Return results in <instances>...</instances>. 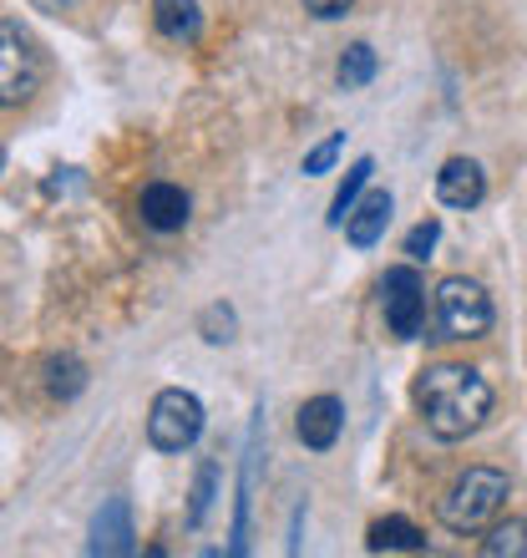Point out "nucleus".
<instances>
[{"mask_svg": "<svg viewBox=\"0 0 527 558\" xmlns=\"http://www.w3.org/2000/svg\"><path fill=\"white\" fill-rule=\"evenodd\" d=\"M416 407H421L431 437L462 441L492 416V386L471 366H431L416 381Z\"/></svg>", "mask_w": 527, "mask_h": 558, "instance_id": "nucleus-1", "label": "nucleus"}, {"mask_svg": "<svg viewBox=\"0 0 527 558\" xmlns=\"http://www.w3.org/2000/svg\"><path fill=\"white\" fill-rule=\"evenodd\" d=\"M492 330V300L477 279H441L431 305V340H482Z\"/></svg>", "mask_w": 527, "mask_h": 558, "instance_id": "nucleus-2", "label": "nucleus"}, {"mask_svg": "<svg viewBox=\"0 0 527 558\" xmlns=\"http://www.w3.org/2000/svg\"><path fill=\"white\" fill-rule=\"evenodd\" d=\"M507 502V477L498 468H471L441 498V523L452 533H482Z\"/></svg>", "mask_w": 527, "mask_h": 558, "instance_id": "nucleus-3", "label": "nucleus"}, {"mask_svg": "<svg viewBox=\"0 0 527 558\" xmlns=\"http://www.w3.org/2000/svg\"><path fill=\"white\" fill-rule=\"evenodd\" d=\"M204 432V401L193 391H158L152 412H147V437L158 452H188L193 441Z\"/></svg>", "mask_w": 527, "mask_h": 558, "instance_id": "nucleus-4", "label": "nucleus"}, {"mask_svg": "<svg viewBox=\"0 0 527 558\" xmlns=\"http://www.w3.org/2000/svg\"><path fill=\"white\" fill-rule=\"evenodd\" d=\"M381 310L385 330L395 340H416L426 330V284L416 269H385L381 279Z\"/></svg>", "mask_w": 527, "mask_h": 558, "instance_id": "nucleus-5", "label": "nucleus"}, {"mask_svg": "<svg viewBox=\"0 0 527 558\" xmlns=\"http://www.w3.org/2000/svg\"><path fill=\"white\" fill-rule=\"evenodd\" d=\"M36 76H41V61H36L30 41L21 36V26L5 21V26H0V102L5 107L26 102L30 87H36Z\"/></svg>", "mask_w": 527, "mask_h": 558, "instance_id": "nucleus-6", "label": "nucleus"}, {"mask_svg": "<svg viewBox=\"0 0 527 558\" xmlns=\"http://www.w3.org/2000/svg\"><path fill=\"white\" fill-rule=\"evenodd\" d=\"M340 426H345V407H340L335 397H309L305 407H299L294 432H299V441H305L309 452H330L340 441Z\"/></svg>", "mask_w": 527, "mask_h": 558, "instance_id": "nucleus-7", "label": "nucleus"}, {"mask_svg": "<svg viewBox=\"0 0 527 558\" xmlns=\"http://www.w3.org/2000/svg\"><path fill=\"white\" fill-rule=\"evenodd\" d=\"M437 198L446 208H477L487 198V178L471 158H446L437 173Z\"/></svg>", "mask_w": 527, "mask_h": 558, "instance_id": "nucleus-8", "label": "nucleus"}, {"mask_svg": "<svg viewBox=\"0 0 527 558\" xmlns=\"http://www.w3.org/2000/svg\"><path fill=\"white\" fill-rule=\"evenodd\" d=\"M137 208H143V223L147 229H158V234H173V229H183L188 223V193L173 189V183H147L143 198H137Z\"/></svg>", "mask_w": 527, "mask_h": 558, "instance_id": "nucleus-9", "label": "nucleus"}, {"mask_svg": "<svg viewBox=\"0 0 527 558\" xmlns=\"http://www.w3.org/2000/svg\"><path fill=\"white\" fill-rule=\"evenodd\" d=\"M132 513H127V502L122 498H112V502H102V513L91 518V554H107V558H122V554H132Z\"/></svg>", "mask_w": 527, "mask_h": 558, "instance_id": "nucleus-10", "label": "nucleus"}, {"mask_svg": "<svg viewBox=\"0 0 527 558\" xmlns=\"http://www.w3.org/2000/svg\"><path fill=\"white\" fill-rule=\"evenodd\" d=\"M385 223H391V193H366L360 204L351 208V219H345V234H351L355 250H370L376 239L385 234Z\"/></svg>", "mask_w": 527, "mask_h": 558, "instance_id": "nucleus-11", "label": "nucleus"}, {"mask_svg": "<svg viewBox=\"0 0 527 558\" xmlns=\"http://www.w3.org/2000/svg\"><path fill=\"white\" fill-rule=\"evenodd\" d=\"M152 21L168 41H198V31H204L198 0H152Z\"/></svg>", "mask_w": 527, "mask_h": 558, "instance_id": "nucleus-12", "label": "nucleus"}, {"mask_svg": "<svg viewBox=\"0 0 527 558\" xmlns=\"http://www.w3.org/2000/svg\"><path fill=\"white\" fill-rule=\"evenodd\" d=\"M370 554H421L426 548V533L406 518H381V523H370Z\"/></svg>", "mask_w": 527, "mask_h": 558, "instance_id": "nucleus-13", "label": "nucleus"}, {"mask_svg": "<svg viewBox=\"0 0 527 558\" xmlns=\"http://www.w3.org/2000/svg\"><path fill=\"white\" fill-rule=\"evenodd\" d=\"M370 173H376V162H370V158H360V162L351 168V173H345V183H340V193H335V204H330V223H335V229H345L351 208L360 204V193H366Z\"/></svg>", "mask_w": 527, "mask_h": 558, "instance_id": "nucleus-14", "label": "nucleus"}, {"mask_svg": "<svg viewBox=\"0 0 527 558\" xmlns=\"http://www.w3.org/2000/svg\"><path fill=\"white\" fill-rule=\"evenodd\" d=\"M482 554L487 558H527V518H507V523H498V529L487 533Z\"/></svg>", "mask_w": 527, "mask_h": 558, "instance_id": "nucleus-15", "label": "nucleus"}, {"mask_svg": "<svg viewBox=\"0 0 527 558\" xmlns=\"http://www.w3.org/2000/svg\"><path fill=\"white\" fill-rule=\"evenodd\" d=\"M51 397H61V401H72V397H82V386H87V366H82V361H76V355H57V361H51Z\"/></svg>", "mask_w": 527, "mask_h": 558, "instance_id": "nucleus-16", "label": "nucleus"}, {"mask_svg": "<svg viewBox=\"0 0 527 558\" xmlns=\"http://www.w3.org/2000/svg\"><path fill=\"white\" fill-rule=\"evenodd\" d=\"M370 76H376V51L366 41L345 46V57H340V87H366Z\"/></svg>", "mask_w": 527, "mask_h": 558, "instance_id": "nucleus-17", "label": "nucleus"}, {"mask_svg": "<svg viewBox=\"0 0 527 558\" xmlns=\"http://www.w3.org/2000/svg\"><path fill=\"white\" fill-rule=\"evenodd\" d=\"M213 493H219V462H204V468H198V483H193V502H188V523H193V529L208 518Z\"/></svg>", "mask_w": 527, "mask_h": 558, "instance_id": "nucleus-18", "label": "nucleus"}, {"mask_svg": "<svg viewBox=\"0 0 527 558\" xmlns=\"http://www.w3.org/2000/svg\"><path fill=\"white\" fill-rule=\"evenodd\" d=\"M437 239H441V223H437V219L416 223V229L406 234V254H410V259H431V250H437Z\"/></svg>", "mask_w": 527, "mask_h": 558, "instance_id": "nucleus-19", "label": "nucleus"}, {"mask_svg": "<svg viewBox=\"0 0 527 558\" xmlns=\"http://www.w3.org/2000/svg\"><path fill=\"white\" fill-rule=\"evenodd\" d=\"M340 147H345V133H330V137H324V143L305 158V173H324V168L340 158Z\"/></svg>", "mask_w": 527, "mask_h": 558, "instance_id": "nucleus-20", "label": "nucleus"}, {"mask_svg": "<svg viewBox=\"0 0 527 558\" xmlns=\"http://www.w3.org/2000/svg\"><path fill=\"white\" fill-rule=\"evenodd\" d=\"M204 330H208V340H213V345H223V340H234V310L213 305V310L204 315Z\"/></svg>", "mask_w": 527, "mask_h": 558, "instance_id": "nucleus-21", "label": "nucleus"}, {"mask_svg": "<svg viewBox=\"0 0 527 558\" xmlns=\"http://www.w3.org/2000/svg\"><path fill=\"white\" fill-rule=\"evenodd\" d=\"M355 0H305V11L315 15V21H335V15H345Z\"/></svg>", "mask_w": 527, "mask_h": 558, "instance_id": "nucleus-22", "label": "nucleus"}, {"mask_svg": "<svg viewBox=\"0 0 527 558\" xmlns=\"http://www.w3.org/2000/svg\"><path fill=\"white\" fill-rule=\"evenodd\" d=\"M30 5H41V11H72L76 0H30Z\"/></svg>", "mask_w": 527, "mask_h": 558, "instance_id": "nucleus-23", "label": "nucleus"}]
</instances>
